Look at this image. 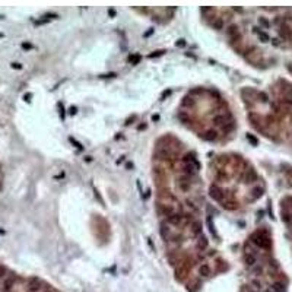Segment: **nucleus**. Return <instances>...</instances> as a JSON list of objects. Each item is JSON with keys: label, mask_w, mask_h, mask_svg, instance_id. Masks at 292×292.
<instances>
[{"label": "nucleus", "mask_w": 292, "mask_h": 292, "mask_svg": "<svg viewBox=\"0 0 292 292\" xmlns=\"http://www.w3.org/2000/svg\"><path fill=\"white\" fill-rule=\"evenodd\" d=\"M155 174L159 206L165 209V218L197 216L200 180L194 167V156L183 151L180 145L165 142L156 158Z\"/></svg>", "instance_id": "f257e3e1"}, {"label": "nucleus", "mask_w": 292, "mask_h": 292, "mask_svg": "<svg viewBox=\"0 0 292 292\" xmlns=\"http://www.w3.org/2000/svg\"><path fill=\"white\" fill-rule=\"evenodd\" d=\"M261 180L247 161L237 155L219 156L210 168V194L226 209L250 206L261 196Z\"/></svg>", "instance_id": "f03ea898"}, {"label": "nucleus", "mask_w": 292, "mask_h": 292, "mask_svg": "<svg viewBox=\"0 0 292 292\" xmlns=\"http://www.w3.org/2000/svg\"><path fill=\"white\" fill-rule=\"evenodd\" d=\"M181 117L184 124L194 130L197 136L212 142L226 137L234 129L226 104L206 89L194 91L184 98Z\"/></svg>", "instance_id": "7ed1b4c3"}]
</instances>
